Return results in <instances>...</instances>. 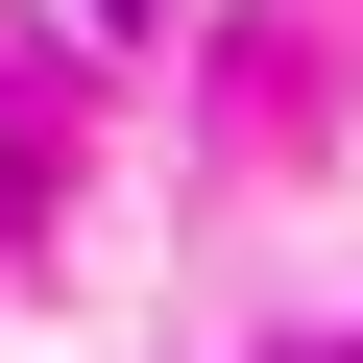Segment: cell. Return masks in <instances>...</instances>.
<instances>
[{"mask_svg":"<svg viewBox=\"0 0 363 363\" xmlns=\"http://www.w3.org/2000/svg\"><path fill=\"white\" fill-rule=\"evenodd\" d=\"M97 25H145V0H97Z\"/></svg>","mask_w":363,"mask_h":363,"instance_id":"obj_1","label":"cell"}]
</instances>
